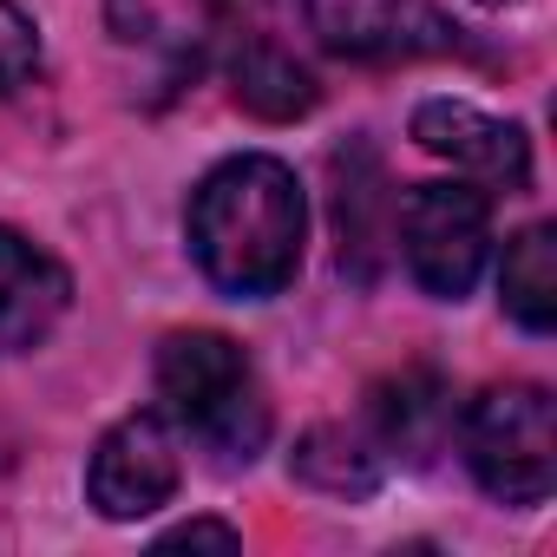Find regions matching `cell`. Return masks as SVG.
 <instances>
[{"label":"cell","mask_w":557,"mask_h":557,"mask_svg":"<svg viewBox=\"0 0 557 557\" xmlns=\"http://www.w3.org/2000/svg\"><path fill=\"white\" fill-rule=\"evenodd\" d=\"M498 296H505V315L518 329H531V335L557 329V236H550V223H531L505 243Z\"/></svg>","instance_id":"cell-13"},{"label":"cell","mask_w":557,"mask_h":557,"mask_svg":"<svg viewBox=\"0 0 557 557\" xmlns=\"http://www.w3.org/2000/svg\"><path fill=\"white\" fill-rule=\"evenodd\" d=\"M302 14H309V34L355 66L466 53V27L440 14L433 0H302Z\"/></svg>","instance_id":"cell-5"},{"label":"cell","mask_w":557,"mask_h":557,"mask_svg":"<svg viewBox=\"0 0 557 557\" xmlns=\"http://www.w3.org/2000/svg\"><path fill=\"white\" fill-rule=\"evenodd\" d=\"M34 73H40V27L14 8V0H0V99L34 86Z\"/></svg>","instance_id":"cell-14"},{"label":"cell","mask_w":557,"mask_h":557,"mask_svg":"<svg viewBox=\"0 0 557 557\" xmlns=\"http://www.w3.org/2000/svg\"><path fill=\"white\" fill-rule=\"evenodd\" d=\"M387 223H394V190L387 171L368 145L335 151V230H342V269L355 283H374L387 256Z\"/></svg>","instance_id":"cell-9"},{"label":"cell","mask_w":557,"mask_h":557,"mask_svg":"<svg viewBox=\"0 0 557 557\" xmlns=\"http://www.w3.org/2000/svg\"><path fill=\"white\" fill-rule=\"evenodd\" d=\"M230 86H236V106L269 119V125H289L302 112H315L322 86L309 79V66L296 53H283L262 27L256 34H236V53H230Z\"/></svg>","instance_id":"cell-11"},{"label":"cell","mask_w":557,"mask_h":557,"mask_svg":"<svg viewBox=\"0 0 557 557\" xmlns=\"http://www.w3.org/2000/svg\"><path fill=\"white\" fill-rule=\"evenodd\" d=\"M413 138H420V151H433V158H446V164H459L485 184H505V190L531 184L524 132L511 119H492V112L466 106V99H426L413 112Z\"/></svg>","instance_id":"cell-7"},{"label":"cell","mask_w":557,"mask_h":557,"mask_svg":"<svg viewBox=\"0 0 557 557\" xmlns=\"http://www.w3.org/2000/svg\"><path fill=\"white\" fill-rule=\"evenodd\" d=\"M184 236H190L197 269L223 296L262 302L275 289H289L302 269V236H309V203H302L296 171L262 151L223 158L190 190Z\"/></svg>","instance_id":"cell-1"},{"label":"cell","mask_w":557,"mask_h":557,"mask_svg":"<svg viewBox=\"0 0 557 557\" xmlns=\"http://www.w3.org/2000/svg\"><path fill=\"white\" fill-rule=\"evenodd\" d=\"M73 302V275L14 223H0V355H27Z\"/></svg>","instance_id":"cell-8"},{"label":"cell","mask_w":557,"mask_h":557,"mask_svg":"<svg viewBox=\"0 0 557 557\" xmlns=\"http://www.w3.org/2000/svg\"><path fill=\"white\" fill-rule=\"evenodd\" d=\"M184 479V453H177V433L164 413H125L99 446H92V466H86V498L106 511V518H151L158 505H171Z\"/></svg>","instance_id":"cell-6"},{"label":"cell","mask_w":557,"mask_h":557,"mask_svg":"<svg viewBox=\"0 0 557 557\" xmlns=\"http://www.w3.org/2000/svg\"><path fill=\"white\" fill-rule=\"evenodd\" d=\"M479 8H511V0H479Z\"/></svg>","instance_id":"cell-16"},{"label":"cell","mask_w":557,"mask_h":557,"mask_svg":"<svg viewBox=\"0 0 557 557\" xmlns=\"http://www.w3.org/2000/svg\"><path fill=\"white\" fill-rule=\"evenodd\" d=\"M190 544L243 550V531H236V524H223V518H190V524H177V531H164V537H158V550H190Z\"/></svg>","instance_id":"cell-15"},{"label":"cell","mask_w":557,"mask_h":557,"mask_svg":"<svg viewBox=\"0 0 557 557\" xmlns=\"http://www.w3.org/2000/svg\"><path fill=\"white\" fill-rule=\"evenodd\" d=\"M289 466H296V479L315 485V492L368 498V492L381 485V472H387V453H381V440H374L368 426H315V433H302V446H296Z\"/></svg>","instance_id":"cell-12"},{"label":"cell","mask_w":557,"mask_h":557,"mask_svg":"<svg viewBox=\"0 0 557 557\" xmlns=\"http://www.w3.org/2000/svg\"><path fill=\"white\" fill-rule=\"evenodd\" d=\"M0 466H8V433H0Z\"/></svg>","instance_id":"cell-17"},{"label":"cell","mask_w":557,"mask_h":557,"mask_svg":"<svg viewBox=\"0 0 557 557\" xmlns=\"http://www.w3.org/2000/svg\"><path fill=\"white\" fill-rule=\"evenodd\" d=\"M158 413L177 420L223 472L249 466L269 440V400L249 368V355L230 335L190 329L158 348Z\"/></svg>","instance_id":"cell-2"},{"label":"cell","mask_w":557,"mask_h":557,"mask_svg":"<svg viewBox=\"0 0 557 557\" xmlns=\"http://www.w3.org/2000/svg\"><path fill=\"white\" fill-rule=\"evenodd\" d=\"M368 433L381 440L387 459H407V466H433V453L446 446L453 433V387L433 374V368H407L394 381L374 387V407H368Z\"/></svg>","instance_id":"cell-10"},{"label":"cell","mask_w":557,"mask_h":557,"mask_svg":"<svg viewBox=\"0 0 557 557\" xmlns=\"http://www.w3.org/2000/svg\"><path fill=\"white\" fill-rule=\"evenodd\" d=\"M394 223H400L407 275L426 296L459 302L479 283L485 249H492V203H485V190H472V184H413L407 203H394Z\"/></svg>","instance_id":"cell-4"},{"label":"cell","mask_w":557,"mask_h":557,"mask_svg":"<svg viewBox=\"0 0 557 557\" xmlns=\"http://www.w3.org/2000/svg\"><path fill=\"white\" fill-rule=\"evenodd\" d=\"M459 446L498 505H544L557 485V400L537 381L485 387L459 420Z\"/></svg>","instance_id":"cell-3"}]
</instances>
